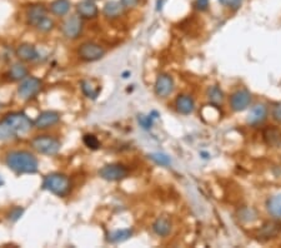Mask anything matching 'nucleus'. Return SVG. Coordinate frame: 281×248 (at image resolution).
Segmentation results:
<instances>
[{
    "label": "nucleus",
    "instance_id": "1",
    "mask_svg": "<svg viewBox=\"0 0 281 248\" xmlns=\"http://www.w3.org/2000/svg\"><path fill=\"white\" fill-rule=\"evenodd\" d=\"M33 122L27 114L20 112H14L5 115L0 120V140H7L18 135H24L33 128Z\"/></svg>",
    "mask_w": 281,
    "mask_h": 248
},
{
    "label": "nucleus",
    "instance_id": "2",
    "mask_svg": "<svg viewBox=\"0 0 281 248\" xmlns=\"http://www.w3.org/2000/svg\"><path fill=\"white\" fill-rule=\"evenodd\" d=\"M7 166L18 174H33L38 172L39 162L28 151H13L7 156Z\"/></svg>",
    "mask_w": 281,
    "mask_h": 248
},
{
    "label": "nucleus",
    "instance_id": "3",
    "mask_svg": "<svg viewBox=\"0 0 281 248\" xmlns=\"http://www.w3.org/2000/svg\"><path fill=\"white\" fill-rule=\"evenodd\" d=\"M72 183L65 174L61 173H52L48 174L44 178L43 188L44 190L52 192L53 194L59 197H64L69 193Z\"/></svg>",
    "mask_w": 281,
    "mask_h": 248
},
{
    "label": "nucleus",
    "instance_id": "4",
    "mask_svg": "<svg viewBox=\"0 0 281 248\" xmlns=\"http://www.w3.org/2000/svg\"><path fill=\"white\" fill-rule=\"evenodd\" d=\"M32 147L45 156H55L61 148V143L50 135H39L32 140Z\"/></svg>",
    "mask_w": 281,
    "mask_h": 248
},
{
    "label": "nucleus",
    "instance_id": "5",
    "mask_svg": "<svg viewBox=\"0 0 281 248\" xmlns=\"http://www.w3.org/2000/svg\"><path fill=\"white\" fill-rule=\"evenodd\" d=\"M106 50L94 42H85L79 47L78 54L84 61H97L105 55Z\"/></svg>",
    "mask_w": 281,
    "mask_h": 248
},
{
    "label": "nucleus",
    "instance_id": "6",
    "mask_svg": "<svg viewBox=\"0 0 281 248\" xmlns=\"http://www.w3.org/2000/svg\"><path fill=\"white\" fill-rule=\"evenodd\" d=\"M99 176L100 178L109 180V182H118V180L125 179L129 176V169L119 163H111V164L104 166L100 169Z\"/></svg>",
    "mask_w": 281,
    "mask_h": 248
},
{
    "label": "nucleus",
    "instance_id": "7",
    "mask_svg": "<svg viewBox=\"0 0 281 248\" xmlns=\"http://www.w3.org/2000/svg\"><path fill=\"white\" fill-rule=\"evenodd\" d=\"M41 80L36 77H27L22 79L18 88V94L22 100H29L35 97L41 89Z\"/></svg>",
    "mask_w": 281,
    "mask_h": 248
},
{
    "label": "nucleus",
    "instance_id": "8",
    "mask_svg": "<svg viewBox=\"0 0 281 248\" xmlns=\"http://www.w3.org/2000/svg\"><path fill=\"white\" fill-rule=\"evenodd\" d=\"M251 103V93L246 89H239L230 97V107L234 112H243Z\"/></svg>",
    "mask_w": 281,
    "mask_h": 248
},
{
    "label": "nucleus",
    "instance_id": "9",
    "mask_svg": "<svg viewBox=\"0 0 281 248\" xmlns=\"http://www.w3.org/2000/svg\"><path fill=\"white\" fill-rule=\"evenodd\" d=\"M63 34L69 39H77L83 30V22L79 15H72L63 23Z\"/></svg>",
    "mask_w": 281,
    "mask_h": 248
},
{
    "label": "nucleus",
    "instance_id": "10",
    "mask_svg": "<svg viewBox=\"0 0 281 248\" xmlns=\"http://www.w3.org/2000/svg\"><path fill=\"white\" fill-rule=\"evenodd\" d=\"M174 87V79L171 75L169 74H160L156 78L155 81V93L157 97L160 98H167L173 93Z\"/></svg>",
    "mask_w": 281,
    "mask_h": 248
},
{
    "label": "nucleus",
    "instance_id": "11",
    "mask_svg": "<svg viewBox=\"0 0 281 248\" xmlns=\"http://www.w3.org/2000/svg\"><path fill=\"white\" fill-rule=\"evenodd\" d=\"M59 120H60V114H59L58 112L45 111L41 112L40 114L36 117L35 122H34V127H36L38 129H46L55 126Z\"/></svg>",
    "mask_w": 281,
    "mask_h": 248
},
{
    "label": "nucleus",
    "instance_id": "12",
    "mask_svg": "<svg viewBox=\"0 0 281 248\" xmlns=\"http://www.w3.org/2000/svg\"><path fill=\"white\" fill-rule=\"evenodd\" d=\"M77 13L83 19H94L99 14V8L95 4V2L83 0L77 4Z\"/></svg>",
    "mask_w": 281,
    "mask_h": 248
},
{
    "label": "nucleus",
    "instance_id": "13",
    "mask_svg": "<svg viewBox=\"0 0 281 248\" xmlns=\"http://www.w3.org/2000/svg\"><path fill=\"white\" fill-rule=\"evenodd\" d=\"M266 118H268V108H266L265 104H256V106L252 107V109L249 113L247 123L250 126H259V124L265 122Z\"/></svg>",
    "mask_w": 281,
    "mask_h": 248
},
{
    "label": "nucleus",
    "instance_id": "14",
    "mask_svg": "<svg viewBox=\"0 0 281 248\" xmlns=\"http://www.w3.org/2000/svg\"><path fill=\"white\" fill-rule=\"evenodd\" d=\"M175 107L176 111L182 115H189L194 112L195 109V101L193 98L188 94H181L179 95L175 99Z\"/></svg>",
    "mask_w": 281,
    "mask_h": 248
},
{
    "label": "nucleus",
    "instance_id": "15",
    "mask_svg": "<svg viewBox=\"0 0 281 248\" xmlns=\"http://www.w3.org/2000/svg\"><path fill=\"white\" fill-rule=\"evenodd\" d=\"M46 15H48V9L43 4L33 5V7H30L29 9H28V13H27L28 22H29V24L34 25V27H36V24H38L41 19H44Z\"/></svg>",
    "mask_w": 281,
    "mask_h": 248
},
{
    "label": "nucleus",
    "instance_id": "16",
    "mask_svg": "<svg viewBox=\"0 0 281 248\" xmlns=\"http://www.w3.org/2000/svg\"><path fill=\"white\" fill-rule=\"evenodd\" d=\"M16 56L22 61H33L38 59V50L32 44H20L16 49Z\"/></svg>",
    "mask_w": 281,
    "mask_h": 248
},
{
    "label": "nucleus",
    "instance_id": "17",
    "mask_svg": "<svg viewBox=\"0 0 281 248\" xmlns=\"http://www.w3.org/2000/svg\"><path fill=\"white\" fill-rule=\"evenodd\" d=\"M263 138L266 146L271 147V148H276L281 144V132L280 129L275 128V127H268L264 129Z\"/></svg>",
    "mask_w": 281,
    "mask_h": 248
},
{
    "label": "nucleus",
    "instance_id": "18",
    "mask_svg": "<svg viewBox=\"0 0 281 248\" xmlns=\"http://www.w3.org/2000/svg\"><path fill=\"white\" fill-rule=\"evenodd\" d=\"M124 9L125 8L123 7L122 3L118 2V0H110V2H106L105 5H104L103 13L108 19H116L123 15Z\"/></svg>",
    "mask_w": 281,
    "mask_h": 248
},
{
    "label": "nucleus",
    "instance_id": "19",
    "mask_svg": "<svg viewBox=\"0 0 281 248\" xmlns=\"http://www.w3.org/2000/svg\"><path fill=\"white\" fill-rule=\"evenodd\" d=\"M171 228H173V224H171V221L167 217H159L153 223L154 233L159 237H168L170 235Z\"/></svg>",
    "mask_w": 281,
    "mask_h": 248
},
{
    "label": "nucleus",
    "instance_id": "20",
    "mask_svg": "<svg viewBox=\"0 0 281 248\" xmlns=\"http://www.w3.org/2000/svg\"><path fill=\"white\" fill-rule=\"evenodd\" d=\"M281 232V225L276 222H266L259 231V238L271 239L275 238Z\"/></svg>",
    "mask_w": 281,
    "mask_h": 248
},
{
    "label": "nucleus",
    "instance_id": "21",
    "mask_svg": "<svg viewBox=\"0 0 281 248\" xmlns=\"http://www.w3.org/2000/svg\"><path fill=\"white\" fill-rule=\"evenodd\" d=\"M80 86L84 94L88 98H90V99H97V97L101 92L100 84H98L97 81L92 80V79H85V80L81 81Z\"/></svg>",
    "mask_w": 281,
    "mask_h": 248
},
{
    "label": "nucleus",
    "instance_id": "22",
    "mask_svg": "<svg viewBox=\"0 0 281 248\" xmlns=\"http://www.w3.org/2000/svg\"><path fill=\"white\" fill-rule=\"evenodd\" d=\"M70 8H72L70 0H54L49 5V10L56 16H65L70 11Z\"/></svg>",
    "mask_w": 281,
    "mask_h": 248
},
{
    "label": "nucleus",
    "instance_id": "23",
    "mask_svg": "<svg viewBox=\"0 0 281 248\" xmlns=\"http://www.w3.org/2000/svg\"><path fill=\"white\" fill-rule=\"evenodd\" d=\"M268 212L275 218H281V193L275 194L266 202Z\"/></svg>",
    "mask_w": 281,
    "mask_h": 248
},
{
    "label": "nucleus",
    "instance_id": "24",
    "mask_svg": "<svg viewBox=\"0 0 281 248\" xmlns=\"http://www.w3.org/2000/svg\"><path fill=\"white\" fill-rule=\"evenodd\" d=\"M9 75L13 80H22L28 77V69L20 63H15L10 67Z\"/></svg>",
    "mask_w": 281,
    "mask_h": 248
},
{
    "label": "nucleus",
    "instance_id": "25",
    "mask_svg": "<svg viewBox=\"0 0 281 248\" xmlns=\"http://www.w3.org/2000/svg\"><path fill=\"white\" fill-rule=\"evenodd\" d=\"M131 236H133V230H120L111 232L108 239L111 243H119V242H124L129 239Z\"/></svg>",
    "mask_w": 281,
    "mask_h": 248
},
{
    "label": "nucleus",
    "instance_id": "26",
    "mask_svg": "<svg viewBox=\"0 0 281 248\" xmlns=\"http://www.w3.org/2000/svg\"><path fill=\"white\" fill-rule=\"evenodd\" d=\"M207 95H209V100L212 101L213 104H215V106H219V104H221L224 101L223 90H221L220 88H219V87H216V86H214L209 89V93H207Z\"/></svg>",
    "mask_w": 281,
    "mask_h": 248
},
{
    "label": "nucleus",
    "instance_id": "27",
    "mask_svg": "<svg viewBox=\"0 0 281 248\" xmlns=\"http://www.w3.org/2000/svg\"><path fill=\"white\" fill-rule=\"evenodd\" d=\"M149 158L153 160L154 163L157 166H161V167H169L171 164V158L165 153H151L149 154Z\"/></svg>",
    "mask_w": 281,
    "mask_h": 248
},
{
    "label": "nucleus",
    "instance_id": "28",
    "mask_svg": "<svg viewBox=\"0 0 281 248\" xmlns=\"http://www.w3.org/2000/svg\"><path fill=\"white\" fill-rule=\"evenodd\" d=\"M55 27V23L54 20H53L52 18H50V16H45L44 19H41L40 22L38 23V24H36V29L38 30H40V32H43V33H48V32H52L53 30V28Z\"/></svg>",
    "mask_w": 281,
    "mask_h": 248
},
{
    "label": "nucleus",
    "instance_id": "29",
    "mask_svg": "<svg viewBox=\"0 0 281 248\" xmlns=\"http://www.w3.org/2000/svg\"><path fill=\"white\" fill-rule=\"evenodd\" d=\"M239 216H240L239 218H240L241 221L245 222H254L255 219L257 218L256 211L252 210V208H244V210L239 213Z\"/></svg>",
    "mask_w": 281,
    "mask_h": 248
},
{
    "label": "nucleus",
    "instance_id": "30",
    "mask_svg": "<svg viewBox=\"0 0 281 248\" xmlns=\"http://www.w3.org/2000/svg\"><path fill=\"white\" fill-rule=\"evenodd\" d=\"M83 142H84V144L88 147V148L94 149V151H95V149H99L100 148L99 139H98V138L95 137L94 134H86V135H84Z\"/></svg>",
    "mask_w": 281,
    "mask_h": 248
},
{
    "label": "nucleus",
    "instance_id": "31",
    "mask_svg": "<svg viewBox=\"0 0 281 248\" xmlns=\"http://www.w3.org/2000/svg\"><path fill=\"white\" fill-rule=\"evenodd\" d=\"M219 3L221 5H224V7L229 8V9L238 10L243 5L244 0H219Z\"/></svg>",
    "mask_w": 281,
    "mask_h": 248
},
{
    "label": "nucleus",
    "instance_id": "32",
    "mask_svg": "<svg viewBox=\"0 0 281 248\" xmlns=\"http://www.w3.org/2000/svg\"><path fill=\"white\" fill-rule=\"evenodd\" d=\"M154 118H156V117H151V115H139L137 120H139V123L142 124L143 128L150 129L151 127H153Z\"/></svg>",
    "mask_w": 281,
    "mask_h": 248
},
{
    "label": "nucleus",
    "instance_id": "33",
    "mask_svg": "<svg viewBox=\"0 0 281 248\" xmlns=\"http://www.w3.org/2000/svg\"><path fill=\"white\" fill-rule=\"evenodd\" d=\"M210 0H195L194 3V8L199 11H205L209 9Z\"/></svg>",
    "mask_w": 281,
    "mask_h": 248
},
{
    "label": "nucleus",
    "instance_id": "34",
    "mask_svg": "<svg viewBox=\"0 0 281 248\" xmlns=\"http://www.w3.org/2000/svg\"><path fill=\"white\" fill-rule=\"evenodd\" d=\"M22 212H24V210H22V208H20V207L14 208V210L9 213V219H11V221H16V219L20 218Z\"/></svg>",
    "mask_w": 281,
    "mask_h": 248
},
{
    "label": "nucleus",
    "instance_id": "35",
    "mask_svg": "<svg viewBox=\"0 0 281 248\" xmlns=\"http://www.w3.org/2000/svg\"><path fill=\"white\" fill-rule=\"evenodd\" d=\"M272 118H274L276 122L281 123V103L276 104V106L272 108Z\"/></svg>",
    "mask_w": 281,
    "mask_h": 248
},
{
    "label": "nucleus",
    "instance_id": "36",
    "mask_svg": "<svg viewBox=\"0 0 281 248\" xmlns=\"http://www.w3.org/2000/svg\"><path fill=\"white\" fill-rule=\"evenodd\" d=\"M140 0H120V3L123 4V7L125 9H129V8H135L137 4H139Z\"/></svg>",
    "mask_w": 281,
    "mask_h": 248
},
{
    "label": "nucleus",
    "instance_id": "37",
    "mask_svg": "<svg viewBox=\"0 0 281 248\" xmlns=\"http://www.w3.org/2000/svg\"><path fill=\"white\" fill-rule=\"evenodd\" d=\"M0 184H3V180H2V178H0Z\"/></svg>",
    "mask_w": 281,
    "mask_h": 248
},
{
    "label": "nucleus",
    "instance_id": "38",
    "mask_svg": "<svg viewBox=\"0 0 281 248\" xmlns=\"http://www.w3.org/2000/svg\"><path fill=\"white\" fill-rule=\"evenodd\" d=\"M90 2H98V0H90Z\"/></svg>",
    "mask_w": 281,
    "mask_h": 248
}]
</instances>
